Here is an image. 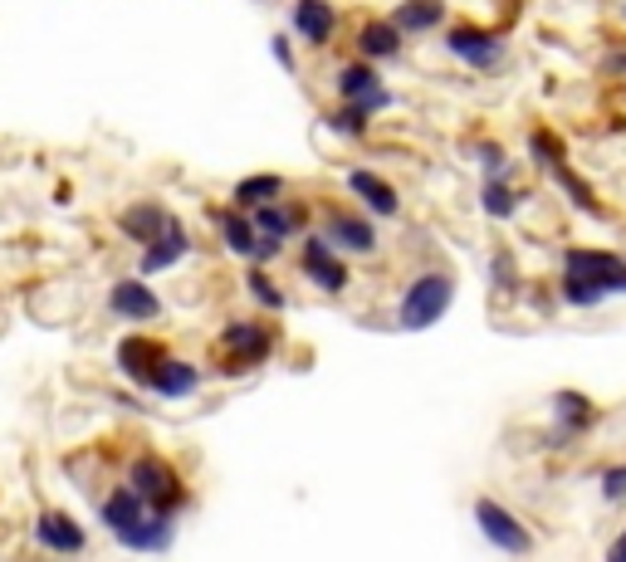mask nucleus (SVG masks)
Wrapping results in <instances>:
<instances>
[{
    "mask_svg": "<svg viewBox=\"0 0 626 562\" xmlns=\"http://www.w3.org/2000/svg\"><path fill=\"white\" fill-rule=\"evenodd\" d=\"M196 387H201V367L181 362V358H162L152 372V382H147V391H157L162 401H181V397H191Z\"/></svg>",
    "mask_w": 626,
    "mask_h": 562,
    "instance_id": "a211bd4d",
    "label": "nucleus"
},
{
    "mask_svg": "<svg viewBox=\"0 0 626 562\" xmlns=\"http://www.w3.org/2000/svg\"><path fill=\"white\" fill-rule=\"evenodd\" d=\"M34 543L49 548V553H83V548H89V533H83L64 509H44L40 519H34Z\"/></svg>",
    "mask_w": 626,
    "mask_h": 562,
    "instance_id": "f8f14e48",
    "label": "nucleus"
},
{
    "mask_svg": "<svg viewBox=\"0 0 626 562\" xmlns=\"http://www.w3.org/2000/svg\"><path fill=\"white\" fill-rule=\"evenodd\" d=\"M324 235L338 254H377V225L358 211H338L328 205L324 211Z\"/></svg>",
    "mask_w": 626,
    "mask_h": 562,
    "instance_id": "1a4fd4ad",
    "label": "nucleus"
},
{
    "mask_svg": "<svg viewBox=\"0 0 626 562\" xmlns=\"http://www.w3.org/2000/svg\"><path fill=\"white\" fill-rule=\"evenodd\" d=\"M187 254H191V235H187V225H181V220H171V225L162 230V235L142 244V274H162V269L181 264Z\"/></svg>",
    "mask_w": 626,
    "mask_h": 562,
    "instance_id": "dca6fc26",
    "label": "nucleus"
},
{
    "mask_svg": "<svg viewBox=\"0 0 626 562\" xmlns=\"http://www.w3.org/2000/svg\"><path fill=\"white\" fill-rule=\"evenodd\" d=\"M279 254H285V240L265 235V230H260V235H255V250H250V264H275Z\"/></svg>",
    "mask_w": 626,
    "mask_h": 562,
    "instance_id": "c756f323",
    "label": "nucleus"
},
{
    "mask_svg": "<svg viewBox=\"0 0 626 562\" xmlns=\"http://www.w3.org/2000/svg\"><path fill=\"white\" fill-rule=\"evenodd\" d=\"M612 293H626V260L612 250H568L563 254V303L597 309Z\"/></svg>",
    "mask_w": 626,
    "mask_h": 562,
    "instance_id": "f03ea898",
    "label": "nucleus"
},
{
    "mask_svg": "<svg viewBox=\"0 0 626 562\" xmlns=\"http://www.w3.org/2000/svg\"><path fill=\"white\" fill-rule=\"evenodd\" d=\"M211 220H216V230H220V240H226V250L230 254H240V260H250V250H255V215L245 211H211Z\"/></svg>",
    "mask_w": 626,
    "mask_h": 562,
    "instance_id": "412c9836",
    "label": "nucleus"
},
{
    "mask_svg": "<svg viewBox=\"0 0 626 562\" xmlns=\"http://www.w3.org/2000/svg\"><path fill=\"white\" fill-rule=\"evenodd\" d=\"M289 24H294V34H299L304 44L324 49L328 40H334V30H338V6L334 0H294Z\"/></svg>",
    "mask_w": 626,
    "mask_h": 562,
    "instance_id": "9b49d317",
    "label": "nucleus"
},
{
    "mask_svg": "<svg viewBox=\"0 0 626 562\" xmlns=\"http://www.w3.org/2000/svg\"><path fill=\"white\" fill-rule=\"evenodd\" d=\"M401 24L391 20V16H372V20H362L358 24V54L362 59H372V64H387V59H397L401 54Z\"/></svg>",
    "mask_w": 626,
    "mask_h": 562,
    "instance_id": "2eb2a0df",
    "label": "nucleus"
},
{
    "mask_svg": "<svg viewBox=\"0 0 626 562\" xmlns=\"http://www.w3.org/2000/svg\"><path fill=\"white\" fill-rule=\"evenodd\" d=\"M554 421H558V440H573V435H583L587 425L597 421V411H593V401L583 397V391H554Z\"/></svg>",
    "mask_w": 626,
    "mask_h": 562,
    "instance_id": "6ab92c4d",
    "label": "nucleus"
},
{
    "mask_svg": "<svg viewBox=\"0 0 626 562\" xmlns=\"http://www.w3.org/2000/svg\"><path fill=\"white\" fill-rule=\"evenodd\" d=\"M342 187H348L352 195H358V201H362L372 215H387V220H391V215L401 211V195H397V187H391V181H382L377 171H367V167H352L348 177H342Z\"/></svg>",
    "mask_w": 626,
    "mask_h": 562,
    "instance_id": "ddd939ff",
    "label": "nucleus"
},
{
    "mask_svg": "<svg viewBox=\"0 0 626 562\" xmlns=\"http://www.w3.org/2000/svg\"><path fill=\"white\" fill-rule=\"evenodd\" d=\"M128 484L138 489V494H142L157 513L187 509V484H181V474L171 470L167 460H157V455H138V460H132V464H128Z\"/></svg>",
    "mask_w": 626,
    "mask_h": 562,
    "instance_id": "20e7f679",
    "label": "nucleus"
},
{
    "mask_svg": "<svg viewBox=\"0 0 626 562\" xmlns=\"http://www.w3.org/2000/svg\"><path fill=\"white\" fill-rule=\"evenodd\" d=\"M382 93V73H377L372 59H352V64L338 69V98H348V103H362V98Z\"/></svg>",
    "mask_w": 626,
    "mask_h": 562,
    "instance_id": "4be33fe9",
    "label": "nucleus"
},
{
    "mask_svg": "<svg viewBox=\"0 0 626 562\" xmlns=\"http://www.w3.org/2000/svg\"><path fill=\"white\" fill-rule=\"evenodd\" d=\"M279 195H285V177L279 171H260V177L236 181V205H245V211H255L265 201H279Z\"/></svg>",
    "mask_w": 626,
    "mask_h": 562,
    "instance_id": "b1692460",
    "label": "nucleus"
},
{
    "mask_svg": "<svg viewBox=\"0 0 626 562\" xmlns=\"http://www.w3.org/2000/svg\"><path fill=\"white\" fill-rule=\"evenodd\" d=\"M220 348L230 352V367H226V372H240V367H260L269 352H275V328L255 323V318H236V323H226V333H220Z\"/></svg>",
    "mask_w": 626,
    "mask_h": 562,
    "instance_id": "423d86ee",
    "label": "nucleus"
},
{
    "mask_svg": "<svg viewBox=\"0 0 626 562\" xmlns=\"http://www.w3.org/2000/svg\"><path fill=\"white\" fill-rule=\"evenodd\" d=\"M269 49H275V59H279V64H285L289 73L299 69V64H294V54H289V40H285V34H275V40H269Z\"/></svg>",
    "mask_w": 626,
    "mask_h": 562,
    "instance_id": "2f4dec72",
    "label": "nucleus"
},
{
    "mask_svg": "<svg viewBox=\"0 0 626 562\" xmlns=\"http://www.w3.org/2000/svg\"><path fill=\"white\" fill-rule=\"evenodd\" d=\"M470 157L485 167V177H509V152L499 142H475Z\"/></svg>",
    "mask_w": 626,
    "mask_h": 562,
    "instance_id": "cd10ccee",
    "label": "nucleus"
},
{
    "mask_svg": "<svg viewBox=\"0 0 626 562\" xmlns=\"http://www.w3.org/2000/svg\"><path fill=\"white\" fill-rule=\"evenodd\" d=\"M391 20L401 24V34H421V30H436L446 20V0H401L391 10Z\"/></svg>",
    "mask_w": 626,
    "mask_h": 562,
    "instance_id": "5701e85b",
    "label": "nucleus"
},
{
    "mask_svg": "<svg viewBox=\"0 0 626 562\" xmlns=\"http://www.w3.org/2000/svg\"><path fill=\"white\" fill-rule=\"evenodd\" d=\"M489 274H495V289H519V269H514L509 250H495V260H489Z\"/></svg>",
    "mask_w": 626,
    "mask_h": 562,
    "instance_id": "c85d7f7f",
    "label": "nucleus"
},
{
    "mask_svg": "<svg viewBox=\"0 0 626 562\" xmlns=\"http://www.w3.org/2000/svg\"><path fill=\"white\" fill-rule=\"evenodd\" d=\"M603 499L607 504H622L626 499V464H612V470L603 474Z\"/></svg>",
    "mask_w": 626,
    "mask_h": 562,
    "instance_id": "7c9ffc66",
    "label": "nucleus"
},
{
    "mask_svg": "<svg viewBox=\"0 0 626 562\" xmlns=\"http://www.w3.org/2000/svg\"><path fill=\"white\" fill-rule=\"evenodd\" d=\"M108 309L122 323H152V318H162V299H157V289H147V279H118L108 289Z\"/></svg>",
    "mask_w": 626,
    "mask_h": 562,
    "instance_id": "9d476101",
    "label": "nucleus"
},
{
    "mask_svg": "<svg viewBox=\"0 0 626 562\" xmlns=\"http://www.w3.org/2000/svg\"><path fill=\"white\" fill-rule=\"evenodd\" d=\"M367 122H372V113H362L358 103H342V98H338L334 113H328V128H334L338 138H362Z\"/></svg>",
    "mask_w": 626,
    "mask_h": 562,
    "instance_id": "bb28decb",
    "label": "nucleus"
},
{
    "mask_svg": "<svg viewBox=\"0 0 626 562\" xmlns=\"http://www.w3.org/2000/svg\"><path fill=\"white\" fill-rule=\"evenodd\" d=\"M607 558H612V562H626V533H617V538H612Z\"/></svg>",
    "mask_w": 626,
    "mask_h": 562,
    "instance_id": "473e14b6",
    "label": "nucleus"
},
{
    "mask_svg": "<svg viewBox=\"0 0 626 562\" xmlns=\"http://www.w3.org/2000/svg\"><path fill=\"white\" fill-rule=\"evenodd\" d=\"M245 289L255 293V303H265V309H275V313L289 303V299H285V289H279L275 279L265 274V264H250V274H245Z\"/></svg>",
    "mask_w": 626,
    "mask_h": 562,
    "instance_id": "a878e982",
    "label": "nucleus"
},
{
    "mask_svg": "<svg viewBox=\"0 0 626 562\" xmlns=\"http://www.w3.org/2000/svg\"><path fill=\"white\" fill-rule=\"evenodd\" d=\"M98 519L132 553H167L171 538H177V513H157L132 484L108 489L103 504H98Z\"/></svg>",
    "mask_w": 626,
    "mask_h": 562,
    "instance_id": "f257e3e1",
    "label": "nucleus"
},
{
    "mask_svg": "<svg viewBox=\"0 0 626 562\" xmlns=\"http://www.w3.org/2000/svg\"><path fill=\"white\" fill-rule=\"evenodd\" d=\"M250 215H255V230L279 235V240L299 235V230L309 225V211H304V205H285V201H265V205H255Z\"/></svg>",
    "mask_w": 626,
    "mask_h": 562,
    "instance_id": "aec40b11",
    "label": "nucleus"
},
{
    "mask_svg": "<svg viewBox=\"0 0 626 562\" xmlns=\"http://www.w3.org/2000/svg\"><path fill=\"white\" fill-rule=\"evenodd\" d=\"M162 358H167L162 342H152L142 333H132V338L118 342V372L128 377V382H138V387L152 382V372H157V362H162Z\"/></svg>",
    "mask_w": 626,
    "mask_h": 562,
    "instance_id": "4468645a",
    "label": "nucleus"
},
{
    "mask_svg": "<svg viewBox=\"0 0 626 562\" xmlns=\"http://www.w3.org/2000/svg\"><path fill=\"white\" fill-rule=\"evenodd\" d=\"M171 215L167 205H157V201H138V205H128V211H118V230L128 235L132 244H147V240H157L162 230L171 225Z\"/></svg>",
    "mask_w": 626,
    "mask_h": 562,
    "instance_id": "f3484780",
    "label": "nucleus"
},
{
    "mask_svg": "<svg viewBox=\"0 0 626 562\" xmlns=\"http://www.w3.org/2000/svg\"><path fill=\"white\" fill-rule=\"evenodd\" d=\"M450 303H456V279H450L446 269H426V274H416L407 293H401L397 323L407 328V333H426V328H436L440 318L450 313Z\"/></svg>",
    "mask_w": 626,
    "mask_h": 562,
    "instance_id": "7ed1b4c3",
    "label": "nucleus"
},
{
    "mask_svg": "<svg viewBox=\"0 0 626 562\" xmlns=\"http://www.w3.org/2000/svg\"><path fill=\"white\" fill-rule=\"evenodd\" d=\"M446 49L460 59V64H470V69H480V73H495L499 64H505V40L499 34H489L480 30V24H456V30L446 34Z\"/></svg>",
    "mask_w": 626,
    "mask_h": 562,
    "instance_id": "0eeeda50",
    "label": "nucleus"
},
{
    "mask_svg": "<svg viewBox=\"0 0 626 562\" xmlns=\"http://www.w3.org/2000/svg\"><path fill=\"white\" fill-rule=\"evenodd\" d=\"M480 205H485V215L509 220V215H519V191L509 187V177H485V187H480Z\"/></svg>",
    "mask_w": 626,
    "mask_h": 562,
    "instance_id": "393cba45",
    "label": "nucleus"
},
{
    "mask_svg": "<svg viewBox=\"0 0 626 562\" xmlns=\"http://www.w3.org/2000/svg\"><path fill=\"white\" fill-rule=\"evenodd\" d=\"M299 269H304V279H314V289H324V293H342V289H348V264H342V254L328 244V235H309V240H304Z\"/></svg>",
    "mask_w": 626,
    "mask_h": 562,
    "instance_id": "6e6552de",
    "label": "nucleus"
},
{
    "mask_svg": "<svg viewBox=\"0 0 626 562\" xmlns=\"http://www.w3.org/2000/svg\"><path fill=\"white\" fill-rule=\"evenodd\" d=\"M475 523H480L485 543H489V548H499V553H514V558L534 553V533L524 529L519 513L505 509L499 499H475Z\"/></svg>",
    "mask_w": 626,
    "mask_h": 562,
    "instance_id": "39448f33",
    "label": "nucleus"
}]
</instances>
